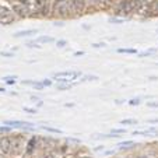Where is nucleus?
<instances>
[{
    "label": "nucleus",
    "instance_id": "nucleus-14",
    "mask_svg": "<svg viewBox=\"0 0 158 158\" xmlns=\"http://www.w3.org/2000/svg\"><path fill=\"white\" fill-rule=\"evenodd\" d=\"M120 125L122 126L123 125L125 126H132V125H137V120L136 119H132V117L130 119H123V120H120Z\"/></svg>",
    "mask_w": 158,
    "mask_h": 158
},
{
    "label": "nucleus",
    "instance_id": "nucleus-6",
    "mask_svg": "<svg viewBox=\"0 0 158 158\" xmlns=\"http://www.w3.org/2000/svg\"><path fill=\"white\" fill-rule=\"evenodd\" d=\"M13 10L14 13L18 16V17H27L28 16V6H25V4H14L13 6Z\"/></svg>",
    "mask_w": 158,
    "mask_h": 158
},
{
    "label": "nucleus",
    "instance_id": "nucleus-46",
    "mask_svg": "<svg viewBox=\"0 0 158 158\" xmlns=\"http://www.w3.org/2000/svg\"><path fill=\"white\" fill-rule=\"evenodd\" d=\"M13 1H14V0H13Z\"/></svg>",
    "mask_w": 158,
    "mask_h": 158
},
{
    "label": "nucleus",
    "instance_id": "nucleus-28",
    "mask_svg": "<svg viewBox=\"0 0 158 158\" xmlns=\"http://www.w3.org/2000/svg\"><path fill=\"white\" fill-rule=\"evenodd\" d=\"M27 46H28V48H38V49L41 48V45H38L36 42H28L27 43Z\"/></svg>",
    "mask_w": 158,
    "mask_h": 158
},
{
    "label": "nucleus",
    "instance_id": "nucleus-40",
    "mask_svg": "<svg viewBox=\"0 0 158 158\" xmlns=\"http://www.w3.org/2000/svg\"><path fill=\"white\" fill-rule=\"evenodd\" d=\"M104 150V146H101V147H97L95 148V151H102Z\"/></svg>",
    "mask_w": 158,
    "mask_h": 158
},
{
    "label": "nucleus",
    "instance_id": "nucleus-11",
    "mask_svg": "<svg viewBox=\"0 0 158 158\" xmlns=\"http://www.w3.org/2000/svg\"><path fill=\"white\" fill-rule=\"evenodd\" d=\"M39 11H41V16H49V11H51V7H49V3H45L39 7Z\"/></svg>",
    "mask_w": 158,
    "mask_h": 158
},
{
    "label": "nucleus",
    "instance_id": "nucleus-24",
    "mask_svg": "<svg viewBox=\"0 0 158 158\" xmlns=\"http://www.w3.org/2000/svg\"><path fill=\"white\" fill-rule=\"evenodd\" d=\"M22 111H24V112H28V113H36V112H38V109H35V108H28V106H24Z\"/></svg>",
    "mask_w": 158,
    "mask_h": 158
},
{
    "label": "nucleus",
    "instance_id": "nucleus-41",
    "mask_svg": "<svg viewBox=\"0 0 158 158\" xmlns=\"http://www.w3.org/2000/svg\"><path fill=\"white\" fill-rule=\"evenodd\" d=\"M113 153H115V151H112V150H111V151H105L106 155H111V154H113Z\"/></svg>",
    "mask_w": 158,
    "mask_h": 158
},
{
    "label": "nucleus",
    "instance_id": "nucleus-2",
    "mask_svg": "<svg viewBox=\"0 0 158 158\" xmlns=\"http://www.w3.org/2000/svg\"><path fill=\"white\" fill-rule=\"evenodd\" d=\"M85 9V0H69V10L73 14H81Z\"/></svg>",
    "mask_w": 158,
    "mask_h": 158
},
{
    "label": "nucleus",
    "instance_id": "nucleus-22",
    "mask_svg": "<svg viewBox=\"0 0 158 158\" xmlns=\"http://www.w3.org/2000/svg\"><path fill=\"white\" fill-rule=\"evenodd\" d=\"M88 80L95 81V80H98V77H97V76H84V77L81 78V81H88Z\"/></svg>",
    "mask_w": 158,
    "mask_h": 158
},
{
    "label": "nucleus",
    "instance_id": "nucleus-9",
    "mask_svg": "<svg viewBox=\"0 0 158 158\" xmlns=\"http://www.w3.org/2000/svg\"><path fill=\"white\" fill-rule=\"evenodd\" d=\"M27 146H28V147H27V154H32L34 150H35V146H36V137H32L31 140L28 141Z\"/></svg>",
    "mask_w": 158,
    "mask_h": 158
},
{
    "label": "nucleus",
    "instance_id": "nucleus-8",
    "mask_svg": "<svg viewBox=\"0 0 158 158\" xmlns=\"http://www.w3.org/2000/svg\"><path fill=\"white\" fill-rule=\"evenodd\" d=\"M38 30H22V31H18L14 34V38H24V36H30L32 34H36Z\"/></svg>",
    "mask_w": 158,
    "mask_h": 158
},
{
    "label": "nucleus",
    "instance_id": "nucleus-27",
    "mask_svg": "<svg viewBox=\"0 0 158 158\" xmlns=\"http://www.w3.org/2000/svg\"><path fill=\"white\" fill-rule=\"evenodd\" d=\"M0 56H4V57H13L14 53L13 52H0Z\"/></svg>",
    "mask_w": 158,
    "mask_h": 158
},
{
    "label": "nucleus",
    "instance_id": "nucleus-10",
    "mask_svg": "<svg viewBox=\"0 0 158 158\" xmlns=\"http://www.w3.org/2000/svg\"><path fill=\"white\" fill-rule=\"evenodd\" d=\"M117 146H119V150H126V148L134 147L136 144H134V141H132V140H126V141H122V143H119Z\"/></svg>",
    "mask_w": 158,
    "mask_h": 158
},
{
    "label": "nucleus",
    "instance_id": "nucleus-32",
    "mask_svg": "<svg viewBox=\"0 0 158 158\" xmlns=\"http://www.w3.org/2000/svg\"><path fill=\"white\" fill-rule=\"evenodd\" d=\"M22 84H24V85H32V84H34V80H24V81H22Z\"/></svg>",
    "mask_w": 158,
    "mask_h": 158
},
{
    "label": "nucleus",
    "instance_id": "nucleus-26",
    "mask_svg": "<svg viewBox=\"0 0 158 158\" xmlns=\"http://www.w3.org/2000/svg\"><path fill=\"white\" fill-rule=\"evenodd\" d=\"M112 133L113 134H125L126 129H112Z\"/></svg>",
    "mask_w": 158,
    "mask_h": 158
},
{
    "label": "nucleus",
    "instance_id": "nucleus-30",
    "mask_svg": "<svg viewBox=\"0 0 158 158\" xmlns=\"http://www.w3.org/2000/svg\"><path fill=\"white\" fill-rule=\"evenodd\" d=\"M41 83L43 84V87H49V85H52V81H51V80H42Z\"/></svg>",
    "mask_w": 158,
    "mask_h": 158
},
{
    "label": "nucleus",
    "instance_id": "nucleus-37",
    "mask_svg": "<svg viewBox=\"0 0 158 158\" xmlns=\"http://www.w3.org/2000/svg\"><path fill=\"white\" fill-rule=\"evenodd\" d=\"M67 141H73V143H80L78 138H67Z\"/></svg>",
    "mask_w": 158,
    "mask_h": 158
},
{
    "label": "nucleus",
    "instance_id": "nucleus-35",
    "mask_svg": "<svg viewBox=\"0 0 158 158\" xmlns=\"http://www.w3.org/2000/svg\"><path fill=\"white\" fill-rule=\"evenodd\" d=\"M20 3H21V4H25V6H28V4L31 3V0H20Z\"/></svg>",
    "mask_w": 158,
    "mask_h": 158
},
{
    "label": "nucleus",
    "instance_id": "nucleus-7",
    "mask_svg": "<svg viewBox=\"0 0 158 158\" xmlns=\"http://www.w3.org/2000/svg\"><path fill=\"white\" fill-rule=\"evenodd\" d=\"M147 4V0H130V6H132V13H140L141 9Z\"/></svg>",
    "mask_w": 158,
    "mask_h": 158
},
{
    "label": "nucleus",
    "instance_id": "nucleus-43",
    "mask_svg": "<svg viewBox=\"0 0 158 158\" xmlns=\"http://www.w3.org/2000/svg\"><path fill=\"white\" fill-rule=\"evenodd\" d=\"M4 91H6V90H4V88H1V87H0V93H4Z\"/></svg>",
    "mask_w": 158,
    "mask_h": 158
},
{
    "label": "nucleus",
    "instance_id": "nucleus-36",
    "mask_svg": "<svg viewBox=\"0 0 158 158\" xmlns=\"http://www.w3.org/2000/svg\"><path fill=\"white\" fill-rule=\"evenodd\" d=\"M148 123H158V117H155V119H148Z\"/></svg>",
    "mask_w": 158,
    "mask_h": 158
},
{
    "label": "nucleus",
    "instance_id": "nucleus-31",
    "mask_svg": "<svg viewBox=\"0 0 158 158\" xmlns=\"http://www.w3.org/2000/svg\"><path fill=\"white\" fill-rule=\"evenodd\" d=\"M16 78H17V76H6V77H3L4 81H7V80H16Z\"/></svg>",
    "mask_w": 158,
    "mask_h": 158
},
{
    "label": "nucleus",
    "instance_id": "nucleus-5",
    "mask_svg": "<svg viewBox=\"0 0 158 158\" xmlns=\"http://www.w3.org/2000/svg\"><path fill=\"white\" fill-rule=\"evenodd\" d=\"M117 11H120L122 14H130V13H132L130 0H120V1L117 3Z\"/></svg>",
    "mask_w": 158,
    "mask_h": 158
},
{
    "label": "nucleus",
    "instance_id": "nucleus-12",
    "mask_svg": "<svg viewBox=\"0 0 158 158\" xmlns=\"http://www.w3.org/2000/svg\"><path fill=\"white\" fill-rule=\"evenodd\" d=\"M41 129H43V130H46V132H51V133H56V134H62L63 132L60 130V129H56V127H49V126H41Z\"/></svg>",
    "mask_w": 158,
    "mask_h": 158
},
{
    "label": "nucleus",
    "instance_id": "nucleus-20",
    "mask_svg": "<svg viewBox=\"0 0 158 158\" xmlns=\"http://www.w3.org/2000/svg\"><path fill=\"white\" fill-rule=\"evenodd\" d=\"M140 98H133V99H130L129 101V105L130 106H137V105H140Z\"/></svg>",
    "mask_w": 158,
    "mask_h": 158
},
{
    "label": "nucleus",
    "instance_id": "nucleus-1",
    "mask_svg": "<svg viewBox=\"0 0 158 158\" xmlns=\"http://www.w3.org/2000/svg\"><path fill=\"white\" fill-rule=\"evenodd\" d=\"M53 14L59 17H66L69 14V0H55L52 4Z\"/></svg>",
    "mask_w": 158,
    "mask_h": 158
},
{
    "label": "nucleus",
    "instance_id": "nucleus-44",
    "mask_svg": "<svg viewBox=\"0 0 158 158\" xmlns=\"http://www.w3.org/2000/svg\"><path fill=\"white\" fill-rule=\"evenodd\" d=\"M80 158H90V157H80Z\"/></svg>",
    "mask_w": 158,
    "mask_h": 158
},
{
    "label": "nucleus",
    "instance_id": "nucleus-18",
    "mask_svg": "<svg viewBox=\"0 0 158 158\" xmlns=\"http://www.w3.org/2000/svg\"><path fill=\"white\" fill-rule=\"evenodd\" d=\"M123 21H125V18H119V17H111L109 18V22H112V24H122Z\"/></svg>",
    "mask_w": 158,
    "mask_h": 158
},
{
    "label": "nucleus",
    "instance_id": "nucleus-33",
    "mask_svg": "<svg viewBox=\"0 0 158 158\" xmlns=\"http://www.w3.org/2000/svg\"><path fill=\"white\" fill-rule=\"evenodd\" d=\"M147 106H150V108H158V102H148Z\"/></svg>",
    "mask_w": 158,
    "mask_h": 158
},
{
    "label": "nucleus",
    "instance_id": "nucleus-21",
    "mask_svg": "<svg viewBox=\"0 0 158 158\" xmlns=\"http://www.w3.org/2000/svg\"><path fill=\"white\" fill-rule=\"evenodd\" d=\"M32 87H34L35 90H39V91L45 88V87H43V84H42V83H39V81H34V84H32Z\"/></svg>",
    "mask_w": 158,
    "mask_h": 158
},
{
    "label": "nucleus",
    "instance_id": "nucleus-34",
    "mask_svg": "<svg viewBox=\"0 0 158 158\" xmlns=\"http://www.w3.org/2000/svg\"><path fill=\"white\" fill-rule=\"evenodd\" d=\"M84 51H78V52H74V56H77V57H78V56H83V55H84Z\"/></svg>",
    "mask_w": 158,
    "mask_h": 158
},
{
    "label": "nucleus",
    "instance_id": "nucleus-29",
    "mask_svg": "<svg viewBox=\"0 0 158 158\" xmlns=\"http://www.w3.org/2000/svg\"><path fill=\"white\" fill-rule=\"evenodd\" d=\"M106 45L104 42H98V43H93V48H105Z\"/></svg>",
    "mask_w": 158,
    "mask_h": 158
},
{
    "label": "nucleus",
    "instance_id": "nucleus-38",
    "mask_svg": "<svg viewBox=\"0 0 158 158\" xmlns=\"http://www.w3.org/2000/svg\"><path fill=\"white\" fill-rule=\"evenodd\" d=\"M137 158H153V157H150L148 154H141V155H138Z\"/></svg>",
    "mask_w": 158,
    "mask_h": 158
},
{
    "label": "nucleus",
    "instance_id": "nucleus-15",
    "mask_svg": "<svg viewBox=\"0 0 158 158\" xmlns=\"http://www.w3.org/2000/svg\"><path fill=\"white\" fill-rule=\"evenodd\" d=\"M117 52L119 53H127V55H134V53H137V51L136 49H130V48H119Z\"/></svg>",
    "mask_w": 158,
    "mask_h": 158
},
{
    "label": "nucleus",
    "instance_id": "nucleus-16",
    "mask_svg": "<svg viewBox=\"0 0 158 158\" xmlns=\"http://www.w3.org/2000/svg\"><path fill=\"white\" fill-rule=\"evenodd\" d=\"M74 84H70V83H62V84L57 85V90H60V91H66V90H70Z\"/></svg>",
    "mask_w": 158,
    "mask_h": 158
},
{
    "label": "nucleus",
    "instance_id": "nucleus-19",
    "mask_svg": "<svg viewBox=\"0 0 158 158\" xmlns=\"http://www.w3.org/2000/svg\"><path fill=\"white\" fill-rule=\"evenodd\" d=\"M151 11H153V14L158 13V0H154V1H151Z\"/></svg>",
    "mask_w": 158,
    "mask_h": 158
},
{
    "label": "nucleus",
    "instance_id": "nucleus-13",
    "mask_svg": "<svg viewBox=\"0 0 158 158\" xmlns=\"http://www.w3.org/2000/svg\"><path fill=\"white\" fill-rule=\"evenodd\" d=\"M55 39H53L52 36H46V35H42V36H39L38 38V42L39 43H52Z\"/></svg>",
    "mask_w": 158,
    "mask_h": 158
},
{
    "label": "nucleus",
    "instance_id": "nucleus-39",
    "mask_svg": "<svg viewBox=\"0 0 158 158\" xmlns=\"http://www.w3.org/2000/svg\"><path fill=\"white\" fill-rule=\"evenodd\" d=\"M42 158H53V155L52 154H43Z\"/></svg>",
    "mask_w": 158,
    "mask_h": 158
},
{
    "label": "nucleus",
    "instance_id": "nucleus-3",
    "mask_svg": "<svg viewBox=\"0 0 158 158\" xmlns=\"http://www.w3.org/2000/svg\"><path fill=\"white\" fill-rule=\"evenodd\" d=\"M13 22H14V17L11 16V11L4 6H0V24L9 25Z\"/></svg>",
    "mask_w": 158,
    "mask_h": 158
},
{
    "label": "nucleus",
    "instance_id": "nucleus-17",
    "mask_svg": "<svg viewBox=\"0 0 158 158\" xmlns=\"http://www.w3.org/2000/svg\"><path fill=\"white\" fill-rule=\"evenodd\" d=\"M157 52V49H148V51H146V52H141L138 56L140 57H147V56H150V55H153V53Z\"/></svg>",
    "mask_w": 158,
    "mask_h": 158
},
{
    "label": "nucleus",
    "instance_id": "nucleus-23",
    "mask_svg": "<svg viewBox=\"0 0 158 158\" xmlns=\"http://www.w3.org/2000/svg\"><path fill=\"white\" fill-rule=\"evenodd\" d=\"M67 45V41L66 39H59V41H56V46L57 48H64Z\"/></svg>",
    "mask_w": 158,
    "mask_h": 158
},
{
    "label": "nucleus",
    "instance_id": "nucleus-4",
    "mask_svg": "<svg viewBox=\"0 0 158 158\" xmlns=\"http://www.w3.org/2000/svg\"><path fill=\"white\" fill-rule=\"evenodd\" d=\"M0 151L3 154H10L11 153V137L3 136L0 138Z\"/></svg>",
    "mask_w": 158,
    "mask_h": 158
},
{
    "label": "nucleus",
    "instance_id": "nucleus-42",
    "mask_svg": "<svg viewBox=\"0 0 158 158\" xmlns=\"http://www.w3.org/2000/svg\"><path fill=\"white\" fill-rule=\"evenodd\" d=\"M55 25H57V27H62V25H63V22H55Z\"/></svg>",
    "mask_w": 158,
    "mask_h": 158
},
{
    "label": "nucleus",
    "instance_id": "nucleus-45",
    "mask_svg": "<svg viewBox=\"0 0 158 158\" xmlns=\"http://www.w3.org/2000/svg\"><path fill=\"white\" fill-rule=\"evenodd\" d=\"M133 158H134V157H133ZM136 158H137V157H136Z\"/></svg>",
    "mask_w": 158,
    "mask_h": 158
},
{
    "label": "nucleus",
    "instance_id": "nucleus-25",
    "mask_svg": "<svg viewBox=\"0 0 158 158\" xmlns=\"http://www.w3.org/2000/svg\"><path fill=\"white\" fill-rule=\"evenodd\" d=\"M10 132H11V127L10 126H6V125L0 126V133H10Z\"/></svg>",
    "mask_w": 158,
    "mask_h": 158
}]
</instances>
